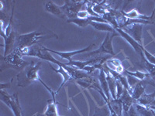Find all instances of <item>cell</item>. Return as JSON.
Segmentation results:
<instances>
[{"label": "cell", "instance_id": "obj_23", "mask_svg": "<svg viewBox=\"0 0 155 116\" xmlns=\"http://www.w3.org/2000/svg\"><path fill=\"white\" fill-rule=\"evenodd\" d=\"M124 74H127V75H130L133 77H136L137 79L140 80V81H143L147 77H150L149 74L148 73H144L141 72V71H136V72H131V71H129V70H124Z\"/></svg>", "mask_w": 155, "mask_h": 116}, {"label": "cell", "instance_id": "obj_30", "mask_svg": "<svg viewBox=\"0 0 155 116\" xmlns=\"http://www.w3.org/2000/svg\"><path fill=\"white\" fill-rule=\"evenodd\" d=\"M110 116H111V114H110Z\"/></svg>", "mask_w": 155, "mask_h": 116}, {"label": "cell", "instance_id": "obj_2", "mask_svg": "<svg viewBox=\"0 0 155 116\" xmlns=\"http://www.w3.org/2000/svg\"><path fill=\"white\" fill-rule=\"evenodd\" d=\"M50 34L53 33H45L42 31H34L29 33L27 34H22L18 35L16 37V47L19 48V50L28 49L37 44V42L41 40V39L51 38V37H57V35H51Z\"/></svg>", "mask_w": 155, "mask_h": 116}, {"label": "cell", "instance_id": "obj_18", "mask_svg": "<svg viewBox=\"0 0 155 116\" xmlns=\"http://www.w3.org/2000/svg\"><path fill=\"white\" fill-rule=\"evenodd\" d=\"M64 66H58V69H54L53 67H51V66L50 65L51 68L52 69V70H53L54 71V72L58 73V74H60L62 76V77H63V81H62L61 85V86L59 87V88H58V91H57V92H56L57 95H58V92H60V90L61 89L62 87H63L64 85V84H65V83H67L68 81H70L71 79H72V78H71V76H70V74H69L68 73L67 71H66V70L63 68Z\"/></svg>", "mask_w": 155, "mask_h": 116}, {"label": "cell", "instance_id": "obj_9", "mask_svg": "<svg viewBox=\"0 0 155 116\" xmlns=\"http://www.w3.org/2000/svg\"><path fill=\"white\" fill-rule=\"evenodd\" d=\"M1 36H2V38L4 39V44H5V47H4V54L3 56H5L9 55V53H11L13 51V50L15 49L14 46L16 44V37H17V34L16 33H15L14 31H12L9 37H6V36L4 34V33L2 31H1Z\"/></svg>", "mask_w": 155, "mask_h": 116}, {"label": "cell", "instance_id": "obj_12", "mask_svg": "<svg viewBox=\"0 0 155 116\" xmlns=\"http://www.w3.org/2000/svg\"><path fill=\"white\" fill-rule=\"evenodd\" d=\"M120 98L121 100L122 105H123V109H124V113L126 114V115H127L130 108L132 107L133 105L136 103V101L133 98L130 94L129 93L128 91L125 88H124V92H123Z\"/></svg>", "mask_w": 155, "mask_h": 116}, {"label": "cell", "instance_id": "obj_19", "mask_svg": "<svg viewBox=\"0 0 155 116\" xmlns=\"http://www.w3.org/2000/svg\"><path fill=\"white\" fill-rule=\"evenodd\" d=\"M91 26L93 27L95 30L99 31H106L107 33H114L116 30L112 27L111 25L109 23H97V22H92Z\"/></svg>", "mask_w": 155, "mask_h": 116}, {"label": "cell", "instance_id": "obj_7", "mask_svg": "<svg viewBox=\"0 0 155 116\" xmlns=\"http://www.w3.org/2000/svg\"><path fill=\"white\" fill-rule=\"evenodd\" d=\"M122 30L125 32L126 34L130 36L138 44L142 45V37H143V25L142 24H133L130 26H127Z\"/></svg>", "mask_w": 155, "mask_h": 116}, {"label": "cell", "instance_id": "obj_26", "mask_svg": "<svg viewBox=\"0 0 155 116\" xmlns=\"http://www.w3.org/2000/svg\"><path fill=\"white\" fill-rule=\"evenodd\" d=\"M10 85L11 83H7V84H3V83H2L1 85H0V88H1V90H3L4 88H10Z\"/></svg>", "mask_w": 155, "mask_h": 116}, {"label": "cell", "instance_id": "obj_6", "mask_svg": "<svg viewBox=\"0 0 155 116\" xmlns=\"http://www.w3.org/2000/svg\"><path fill=\"white\" fill-rule=\"evenodd\" d=\"M77 83L79 85H81V87L85 88H88V89H95L96 90L97 92H99L102 97L103 98L105 101H106V104L109 103V101H108L107 98L106 97V95H104L103 92H102V89L100 86V83L98 79H96L95 77H92V75H89L86 78H84V79L81 80H78Z\"/></svg>", "mask_w": 155, "mask_h": 116}, {"label": "cell", "instance_id": "obj_13", "mask_svg": "<svg viewBox=\"0 0 155 116\" xmlns=\"http://www.w3.org/2000/svg\"><path fill=\"white\" fill-rule=\"evenodd\" d=\"M146 85L147 82L144 80L143 81H139L136 84L135 86L131 89L130 95L132 96L133 98L136 101V102L145 93Z\"/></svg>", "mask_w": 155, "mask_h": 116}, {"label": "cell", "instance_id": "obj_3", "mask_svg": "<svg viewBox=\"0 0 155 116\" xmlns=\"http://www.w3.org/2000/svg\"><path fill=\"white\" fill-rule=\"evenodd\" d=\"M22 53L18 48H15L12 53L7 56H2L1 59V70H3L5 68H14L19 70L23 67H27L30 63L24 61L22 59Z\"/></svg>", "mask_w": 155, "mask_h": 116}, {"label": "cell", "instance_id": "obj_17", "mask_svg": "<svg viewBox=\"0 0 155 116\" xmlns=\"http://www.w3.org/2000/svg\"><path fill=\"white\" fill-rule=\"evenodd\" d=\"M99 81L100 83V86L102 89V92L104 93V95H106V97L107 98L108 101L111 100V98H110V92H109V85H108L107 80H106V73H105L103 68L100 69V73H99Z\"/></svg>", "mask_w": 155, "mask_h": 116}, {"label": "cell", "instance_id": "obj_16", "mask_svg": "<svg viewBox=\"0 0 155 116\" xmlns=\"http://www.w3.org/2000/svg\"><path fill=\"white\" fill-rule=\"evenodd\" d=\"M7 105L12 110L14 116H22V108L19 105L17 93H15L14 95H12V98Z\"/></svg>", "mask_w": 155, "mask_h": 116}, {"label": "cell", "instance_id": "obj_5", "mask_svg": "<svg viewBox=\"0 0 155 116\" xmlns=\"http://www.w3.org/2000/svg\"><path fill=\"white\" fill-rule=\"evenodd\" d=\"M87 1H73V0H65L64 4L61 6V9L65 14L68 19L78 18V13L81 11V9L85 5Z\"/></svg>", "mask_w": 155, "mask_h": 116}, {"label": "cell", "instance_id": "obj_14", "mask_svg": "<svg viewBox=\"0 0 155 116\" xmlns=\"http://www.w3.org/2000/svg\"><path fill=\"white\" fill-rule=\"evenodd\" d=\"M45 9H46L47 12H50V13L58 17L61 18V19H65V17H67L61 9V6H58V5H56L53 1H48L46 2Z\"/></svg>", "mask_w": 155, "mask_h": 116}, {"label": "cell", "instance_id": "obj_27", "mask_svg": "<svg viewBox=\"0 0 155 116\" xmlns=\"http://www.w3.org/2000/svg\"><path fill=\"white\" fill-rule=\"evenodd\" d=\"M146 82H147V84H150V85H151L152 86H153L155 88V83L153 82V81H152L151 80H150V81L148 80V81H147Z\"/></svg>", "mask_w": 155, "mask_h": 116}, {"label": "cell", "instance_id": "obj_22", "mask_svg": "<svg viewBox=\"0 0 155 116\" xmlns=\"http://www.w3.org/2000/svg\"><path fill=\"white\" fill-rule=\"evenodd\" d=\"M67 22L68 23H74L80 27H86L87 26L91 24L92 21H91L88 18L86 19H81V18H75V19H68Z\"/></svg>", "mask_w": 155, "mask_h": 116}, {"label": "cell", "instance_id": "obj_8", "mask_svg": "<svg viewBox=\"0 0 155 116\" xmlns=\"http://www.w3.org/2000/svg\"><path fill=\"white\" fill-rule=\"evenodd\" d=\"M44 87L47 88V89L49 91V92L51 93V96H52V99L51 100L48 101V104L47 106V109L45 112L44 114H38L39 116H59L58 113V109H57V102H56V92H54V91L51 90V88H50L49 87H48V85L44 83Z\"/></svg>", "mask_w": 155, "mask_h": 116}, {"label": "cell", "instance_id": "obj_21", "mask_svg": "<svg viewBox=\"0 0 155 116\" xmlns=\"http://www.w3.org/2000/svg\"><path fill=\"white\" fill-rule=\"evenodd\" d=\"M109 103H110V105H111L113 110L117 115L123 116L124 109H123V105H122L120 98H111V100L109 101Z\"/></svg>", "mask_w": 155, "mask_h": 116}, {"label": "cell", "instance_id": "obj_20", "mask_svg": "<svg viewBox=\"0 0 155 116\" xmlns=\"http://www.w3.org/2000/svg\"><path fill=\"white\" fill-rule=\"evenodd\" d=\"M134 107L136 108V111L139 116H155V111L150 108L140 105L137 103L134 104Z\"/></svg>", "mask_w": 155, "mask_h": 116}, {"label": "cell", "instance_id": "obj_28", "mask_svg": "<svg viewBox=\"0 0 155 116\" xmlns=\"http://www.w3.org/2000/svg\"><path fill=\"white\" fill-rule=\"evenodd\" d=\"M150 108H151L152 110H153V111H155V106H151V107H149Z\"/></svg>", "mask_w": 155, "mask_h": 116}, {"label": "cell", "instance_id": "obj_25", "mask_svg": "<svg viewBox=\"0 0 155 116\" xmlns=\"http://www.w3.org/2000/svg\"><path fill=\"white\" fill-rule=\"evenodd\" d=\"M93 116H110V111L107 105L100 108H95V111Z\"/></svg>", "mask_w": 155, "mask_h": 116}, {"label": "cell", "instance_id": "obj_1", "mask_svg": "<svg viewBox=\"0 0 155 116\" xmlns=\"http://www.w3.org/2000/svg\"><path fill=\"white\" fill-rule=\"evenodd\" d=\"M41 64L42 63L40 61L37 63H30L25 67L16 76L18 86L25 88L35 81H40L41 78L39 77V70L41 69Z\"/></svg>", "mask_w": 155, "mask_h": 116}, {"label": "cell", "instance_id": "obj_4", "mask_svg": "<svg viewBox=\"0 0 155 116\" xmlns=\"http://www.w3.org/2000/svg\"><path fill=\"white\" fill-rule=\"evenodd\" d=\"M116 36H119V34L116 31L114 32V33H107L104 41L101 44V46L99 47V49L95 50L92 52L85 53V55H83V56L84 57H89V56L104 54V53H108V54L111 55L113 56H115L112 41H113V39Z\"/></svg>", "mask_w": 155, "mask_h": 116}, {"label": "cell", "instance_id": "obj_10", "mask_svg": "<svg viewBox=\"0 0 155 116\" xmlns=\"http://www.w3.org/2000/svg\"><path fill=\"white\" fill-rule=\"evenodd\" d=\"M115 30H116V31L118 33L119 35L121 36L122 37H124L126 40H127V42L129 43V44H130L131 46H132V47L134 49V50H135L136 52H137V53L138 54H139L140 56H141L142 60H143V59H144V58H145L144 55H143V50H142V47H143V45H140V44H138L137 41L134 40V39H133L132 37H130V36H129L128 34H126L125 32L122 30V29L116 28Z\"/></svg>", "mask_w": 155, "mask_h": 116}, {"label": "cell", "instance_id": "obj_24", "mask_svg": "<svg viewBox=\"0 0 155 116\" xmlns=\"http://www.w3.org/2000/svg\"><path fill=\"white\" fill-rule=\"evenodd\" d=\"M143 63H144V67L148 71L149 76L151 78V81L155 83V66L150 63L147 60H146V58L143 59Z\"/></svg>", "mask_w": 155, "mask_h": 116}, {"label": "cell", "instance_id": "obj_15", "mask_svg": "<svg viewBox=\"0 0 155 116\" xmlns=\"http://www.w3.org/2000/svg\"><path fill=\"white\" fill-rule=\"evenodd\" d=\"M136 103L147 108L155 106V92L152 94H150V95L144 93L137 101Z\"/></svg>", "mask_w": 155, "mask_h": 116}, {"label": "cell", "instance_id": "obj_11", "mask_svg": "<svg viewBox=\"0 0 155 116\" xmlns=\"http://www.w3.org/2000/svg\"><path fill=\"white\" fill-rule=\"evenodd\" d=\"M95 47V44H91L89 46H88L87 47L84 48V49L79 50H76V51H71V52H59V51H55V50H50L48 48H47L48 51H49L50 53H55V54L58 55V56H61L62 58L64 59H66V60H68V61H71V60H72L71 57L77 54H81V53H84L85 52H88L90 50L92 49V48Z\"/></svg>", "mask_w": 155, "mask_h": 116}, {"label": "cell", "instance_id": "obj_29", "mask_svg": "<svg viewBox=\"0 0 155 116\" xmlns=\"http://www.w3.org/2000/svg\"><path fill=\"white\" fill-rule=\"evenodd\" d=\"M153 11H154V12H155V7H154V9H153Z\"/></svg>", "mask_w": 155, "mask_h": 116}]
</instances>
